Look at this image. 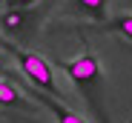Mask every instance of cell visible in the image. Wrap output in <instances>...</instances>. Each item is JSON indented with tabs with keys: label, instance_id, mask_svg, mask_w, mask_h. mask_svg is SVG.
Returning a JSON list of instances; mask_svg holds the SVG:
<instances>
[{
	"label": "cell",
	"instance_id": "obj_1",
	"mask_svg": "<svg viewBox=\"0 0 132 123\" xmlns=\"http://www.w3.org/2000/svg\"><path fill=\"white\" fill-rule=\"evenodd\" d=\"M3 49L17 60V66L20 72L26 74V80L32 86H37L43 94H49V97H60V86H57V80H55V72L52 66L46 63V57L37 54V52H29V49H20V46H12V43H3Z\"/></svg>",
	"mask_w": 132,
	"mask_h": 123
},
{
	"label": "cell",
	"instance_id": "obj_2",
	"mask_svg": "<svg viewBox=\"0 0 132 123\" xmlns=\"http://www.w3.org/2000/svg\"><path fill=\"white\" fill-rule=\"evenodd\" d=\"M57 66L69 74L78 86H92V83L101 80V63H98V57L92 52H83L75 60H66V63H57Z\"/></svg>",
	"mask_w": 132,
	"mask_h": 123
},
{
	"label": "cell",
	"instance_id": "obj_3",
	"mask_svg": "<svg viewBox=\"0 0 132 123\" xmlns=\"http://www.w3.org/2000/svg\"><path fill=\"white\" fill-rule=\"evenodd\" d=\"M23 94H26V100H29V103H32V100H35V103L37 106H43V109H49V115L57 120V123H86L78 112H72L69 106H63V103H57V100L55 97H49V94H43V92H35L32 86H23Z\"/></svg>",
	"mask_w": 132,
	"mask_h": 123
},
{
	"label": "cell",
	"instance_id": "obj_4",
	"mask_svg": "<svg viewBox=\"0 0 132 123\" xmlns=\"http://www.w3.org/2000/svg\"><path fill=\"white\" fill-rule=\"evenodd\" d=\"M0 106H3V109H17V112H26L29 117H35V106L26 100V94L20 92L17 86L6 83V80H0Z\"/></svg>",
	"mask_w": 132,
	"mask_h": 123
},
{
	"label": "cell",
	"instance_id": "obj_5",
	"mask_svg": "<svg viewBox=\"0 0 132 123\" xmlns=\"http://www.w3.org/2000/svg\"><path fill=\"white\" fill-rule=\"evenodd\" d=\"M23 23H26V14L20 9H9L6 14H0V26H3V32H9V34H17L20 29H23Z\"/></svg>",
	"mask_w": 132,
	"mask_h": 123
},
{
	"label": "cell",
	"instance_id": "obj_6",
	"mask_svg": "<svg viewBox=\"0 0 132 123\" xmlns=\"http://www.w3.org/2000/svg\"><path fill=\"white\" fill-rule=\"evenodd\" d=\"M72 3H75L80 12H86L89 17L103 20V17H106V3H109V0H72Z\"/></svg>",
	"mask_w": 132,
	"mask_h": 123
},
{
	"label": "cell",
	"instance_id": "obj_7",
	"mask_svg": "<svg viewBox=\"0 0 132 123\" xmlns=\"http://www.w3.org/2000/svg\"><path fill=\"white\" fill-rule=\"evenodd\" d=\"M106 29H112V32H118V34H123V37L132 40V14H121L115 20H109Z\"/></svg>",
	"mask_w": 132,
	"mask_h": 123
},
{
	"label": "cell",
	"instance_id": "obj_8",
	"mask_svg": "<svg viewBox=\"0 0 132 123\" xmlns=\"http://www.w3.org/2000/svg\"><path fill=\"white\" fill-rule=\"evenodd\" d=\"M12 117V123H43V120H37V117H26V115H9Z\"/></svg>",
	"mask_w": 132,
	"mask_h": 123
},
{
	"label": "cell",
	"instance_id": "obj_9",
	"mask_svg": "<svg viewBox=\"0 0 132 123\" xmlns=\"http://www.w3.org/2000/svg\"><path fill=\"white\" fill-rule=\"evenodd\" d=\"M32 3H37V0H9V6L12 9H20V12H23L26 6H32Z\"/></svg>",
	"mask_w": 132,
	"mask_h": 123
},
{
	"label": "cell",
	"instance_id": "obj_10",
	"mask_svg": "<svg viewBox=\"0 0 132 123\" xmlns=\"http://www.w3.org/2000/svg\"><path fill=\"white\" fill-rule=\"evenodd\" d=\"M3 72H6V69H3V60H0V74H3Z\"/></svg>",
	"mask_w": 132,
	"mask_h": 123
},
{
	"label": "cell",
	"instance_id": "obj_11",
	"mask_svg": "<svg viewBox=\"0 0 132 123\" xmlns=\"http://www.w3.org/2000/svg\"><path fill=\"white\" fill-rule=\"evenodd\" d=\"M0 3H3V0H0Z\"/></svg>",
	"mask_w": 132,
	"mask_h": 123
}]
</instances>
